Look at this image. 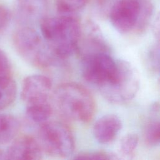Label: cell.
I'll use <instances>...</instances> for the list:
<instances>
[{
    "instance_id": "obj_1",
    "label": "cell",
    "mask_w": 160,
    "mask_h": 160,
    "mask_svg": "<svg viewBox=\"0 0 160 160\" xmlns=\"http://www.w3.org/2000/svg\"><path fill=\"white\" fill-rule=\"evenodd\" d=\"M40 28L42 37L56 58H66L78 50L82 28L73 16L62 14L44 18Z\"/></svg>"
},
{
    "instance_id": "obj_2",
    "label": "cell",
    "mask_w": 160,
    "mask_h": 160,
    "mask_svg": "<svg viewBox=\"0 0 160 160\" xmlns=\"http://www.w3.org/2000/svg\"><path fill=\"white\" fill-rule=\"evenodd\" d=\"M52 108L64 119L86 123L90 121L95 112L94 99L83 86L76 82L59 84L52 93Z\"/></svg>"
},
{
    "instance_id": "obj_3",
    "label": "cell",
    "mask_w": 160,
    "mask_h": 160,
    "mask_svg": "<svg viewBox=\"0 0 160 160\" xmlns=\"http://www.w3.org/2000/svg\"><path fill=\"white\" fill-rule=\"evenodd\" d=\"M139 76L135 68L127 61L118 60L117 69L114 76L98 89L107 101L120 104L132 99L139 90Z\"/></svg>"
},
{
    "instance_id": "obj_4",
    "label": "cell",
    "mask_w": 160,
    "mask_h": 160,
    "mask_svg": "<svg viewBox=\"0 0 160 160\" xmlns=\"http://www.w3.org/2000/svg\"><path fill=\"white\" fill-rule=\"evenodd\" d=\"M13 46L28 64L39 68H46L55 57L39 32L32 28L26 26L18 29L12 36Z\"/></svg>"
},
{
    "instance_id": "obj_5",
    "label": "cell",
    "mask_w": 160,
    "mask_h": 160,
    "mask_svg": "<svg viewBox=\"0 0 160 160\" xmlns=\"http://www.w3.org/2000/svg\"><path fill=\"white\" fill-rule=\"evenodd\" d=\"M37 139L42 152L54 158H68L74 150L73 134L61 122L46 121L41 124Z\"/></svg>"
},
{
    "instance_id": "obj_6",
    "label": "cell",
    "mask_w": 160,
    "mask_h": 160,
    "mask_svg": "<svg viewBox=\"0 0 160 160\" xmlns=\"http://www.w3.org/2000/svg\"><path fill=\"white\" fill-rule=\"evenodd\" d=\"M81 65L84 79L98 88L109 81L117 69V61L104 51L83 54Z\"/></svg>"
},
{
    "instance_id": "obj_7",
    "label": "cell",
    "mask_w": 160,
    "mask_h": 160,
    "mask_svg": "<svg viewBox=\"0 0 160 160\" xmlns=\"http://www.w3.org/2000/svg\"><path fill=\"white\" fill-rule=\"evenodd\" d=\"M141 12L138 0H119L112 7L109 18L113 27L120 33L135 30Z\"/></svg>"
},
{
    "instance_id": "obj_8",
    "label": "cell",
    "mask_w": 160,
    "mask_h": 160,
    "mask_svg": "<svg viewBox=\"0 0 160 160\" xmlns=\"http://www.w3.org/2000/svg\"><path fill=\"white\" fill-rule=\"evenodd\" d=\"M51 80L42 74H32L24 78L21 96L26 106L49 102Z\"/></svg>"
},
{
    "instance_id": "obj_9",
    "label": "cell",
    "mask_w": 160,
    "mask_h": 160,
    "mask_svg": "<svg viewBox=\"0 0 160 160\" xmlns=\"http://www.w3.org/2000/svg\"><path fill=\"white\" fill-rule=\"evenodd\" d=\"M42 154L37 138L29 135L16 137L6 152V159L20 160L39 159Z\"/></svg>"
},
{
    "instance_id": "obj_10",
    "label": "cell",
    "mask_w": 160,
    "mask_h": 160,
    "mask_svg": "<svg viewBox=\"0 0 160 160\" xmlns=\"http://www.w3.org/2000/svg\"><path fill=\"white\" fill-rule=\"evenodd\" d=\"M122 121L114 114H106L99 118L93 126V134L96 141L103 144L111 142L122 128Z\"/></svg>"
},
{
    "instance_id": "obj_11",
    "label": "cell",
    "mask_w": 160,
    "mask_h": 160,
    "mask_svg": "<svg viewBox=\"0 0 160 160\" xmlns=\"http://www.w3.org/2000/svg\"><path fill=\"white\" fill-rule=\"evenodd\" d=\"M20 123L14 116L9 114H0V144L11 143L18 136Z\"/></svg>"
},
{
    "instance_id": "obj_12",
    "label": "cell",
    "mask_w": 160,
    "mask_h": 160,
    "mask_svg": "<svg viewBox=\"0 0 160 160\" xmlns=\"http://www.w3.org/2000/svg\"><path fill=\"white\" fill-rule=\"evenodd\" d=\"M16 95L17 85L12 77L0 80V111L12 104Z\"/></svg>"
},
{
    "instance_id": "obj_13",
    "label": "cell",
    "mask_w": 160,
    "mask_h": 160,
    "mask_svg": "<svg viewBox=\"0 0 160 160\" xmlns=\"http://www.w3.org/2000/svg\"><path fill=\"white\" fill-rule=\"evenodd\" d=\"M52 112V106L49 102L26 106V115L34 123L41 124L49 119Z\"/></svg>"
},
{
    "instance_id": "obj_14",
    "label": "cell",
    "mask_w": 160,
    "mask_h": 160,
    "mask_svg": "<svg viewBox=\"0 0 160 160\" xmlns=\"http://www.w3.org/2000/svg\"><path fill=\"white\" fill-rule=\"evenodd\" d=\"M144 139L147 146L156 147L160 140V124L158 119H152L146 125L144 131Z\"/></svg>"
},
{
    "instance_id": "obj_15",
    "label": "cell",
    "mask_w": 160,
    "mask_h": 160,
    "mask_svg": "<svg viewBox=\"0 0 160 160\" xmlns=\"http://www.w3.org/2000/svg\"><path fill=\"white\" fill-rule=\"evenodd\" d=\"M139 138L136 134L133 132L124 135L119 142V151L122 156L131 158L134 155L138 147Z\"/></svg>"
},
{
    "instance_id": "obj_16",
    "label": "cell",
    "mask_w": 160,
    "mask_h": 160,
    "mask_svg": "<svg viewBox=\"0 0 160 160\" xmlns=\"http://www.w3.org/2000/svg\"><path fill=\"white\" fill-rule=\"evenodd\" d=\"M88 0H56V6L62 14H71L82 9Z\"/></svg>"
},
{
    "instance_id": "obj_17",
    "label": "cell",
    "mask_w": 160,
    "mask_h": 160,
    "mask_svg": "<svg viewBox=\"0 0 160 160\" xmlns=\"http://www.w3.org/2000/svg\"><path fill=\"white\" fill-rule=\"evenodd\" d=\"M74 159H118L117 155L103 151H95L82 152L74 156Z\"/></svg>"
},
{
    "instance_id": "obj_18",
    "label": "cell",
    "mask_w": 160,
    "mask_h": 160,
    "mask_svg": "<svg viewBox=\"0 0 160 160\" xmlns=\"http://www.w3.org/2000/svg\"><path fill=\"white\" fill-rule=\"evenodd\" d=\"M147 62L150 69L155 72L159 70V42L151 46L147 53Z\"/></svg>"
},
{
    "instance_id": "obj_19",
    "label": "cell",
    "mask_w": 160,
    "mask_h": 160,
    "mask_svg": "<svg viewBox=\"0 0 160 160\" xmlns=\"http://www.w3.org/2000/svg\"><path fill=\"white\" fill-rule=\"evenodd\" d=\"M12 77V66L7 54L0 49V80Z\"/></svg>"
},
{
    "instance_id": "obj_20",
    "label": "cell",
    "mask_w": 160,
    "mask_h": 160,
    "mask_svg": "<svg viewBox=\"0 0 160 160\" xmlns=\"http://www.w3.org/2000/svg\"><path fill=\"white\" fill-rule=\"evenodd\" d=\"M11 19V14L8 9L0 5V33L6 29Z\"/></svg>"
}]
</instances>
